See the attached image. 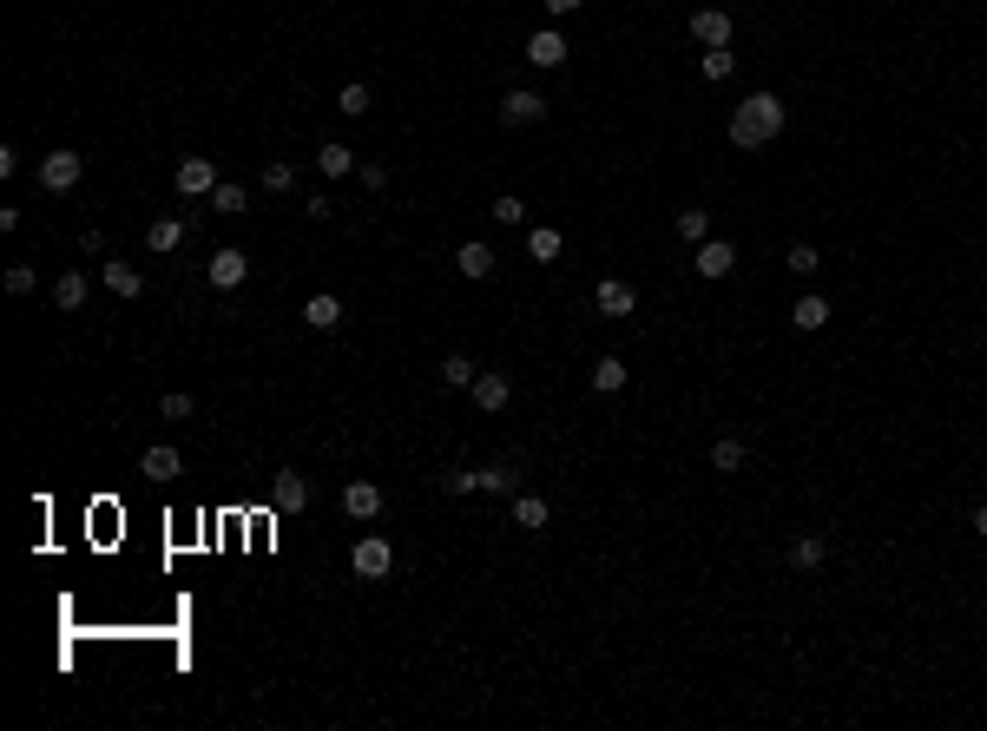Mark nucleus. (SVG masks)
<instances>
[{
  "label": "nucleus",
  "instance_id": "nucleus-7",
  "mask_svg": "<svg viewBox=\"0 0 987 731\" xmlns=\"http://www.w3.org/2000/svg\"><path fill=\"white\" fill-rule=\"evenodd\" d=\"M547 119V99L527 93V86H514V93L501 99V126H540Z\"/></svg>",
  "mask_w": 987,
  "mask_h": 731
},
{
  "label": "nucleus",
  "instance_id": "nucleus-4",
  "mask_svg": "<svg viewBox=\"0 0 987 731\" xmlns=\"http://www.w3.org/2000/svg\"><path fill=\"white\" fill-rule=\"evenodd\" d=\"M172 185H178V198H211V191H218V165L211 159H178Z\"/></svg>",
  "mask_w": 987,
  "mask_h": 731
},
{
  "label": "nucleus",
  "instance_id": "nucleus-30",
  "mask_svg": "<svg viewBox=\"0 0 987 731\" xmlns=\"http://www.w3.org/2000/svg\"><path fill=\"white\" fill-rule=\"evenodd\" d=\"M336 112H349V119H362V112H369V86H362V80H349L343 93H336Z\"/></svg>",
  "mask_w": 987,
  "mask_h": 731
},
{
  "label": "nucleus",
  "instance_id": "nucleus-15",
  "mask_svg": "<svg viewBox=\"0 0 987 731\" xmlns=\"http://www.w3.org/2000/svg\"><path fill=\"white\" fill-rule=\"evenodd\" d=\"M823 560H830V541H823V534H797V541H790V567L797 573H816Z\"/></svg>",
  "mask_w": 987,
  "mask_h": 731
},
{
  "label": "nucleus",
  "instance_id": "nucleus-11",
  "mask_svg": "<svg viewBox=\"0 0 987 731\" xmlns=\"http://www.w3.org/2000/svg\"><path fill=\"white\" fill-rule=\"evenodd\" d=\"M244 277H251V257L237 251V244H224V251L211 257V284H218V290H237Z\"/></svg>",
  "mask_w": 987,
  "mask_h": 731
},
{
  "label": "nucleus",
  "instance_id": "nucleus-33",
  "mask_svg": "<svg viewBox=\"0 0 987 731\" xmlns=\"http://www.w3.org/2000/svg\"><path fill=\"white\" fill-rule=\"evenodd\" d=\"M474 376H481V369H474L468 356H448V363H441V382H448V389H468Z\"/></svg>",
  "mask_w": 987,
  "mask_h": 731
},
{
  "label": "nucleus",
  "instance_id": "nucleus-26",
  "mask_svg": "<svg viewBox=\"0 0 987 731\" xmlns=\"http://www.w3.org/2000/svg\"><path fill=\"white\" fill-rule=\"evenodd\" d=\"M547 514H553V508L540 501V494H514V521H520V527H547Z\"/></svg>",
  "mask_w": 987,
  "mask_h": 731
},
{
  "label": "nucleus",
  "instance_id": "nucleus-28",
  "mask_svg": "<svg viewBox=\"0 0 987 731\" xmlns=\"http://www.w3.org/2000/svg\"><path fill=\"white\" fill-rule=\"evenodd\" d=\"M474 475H481V494H507V501H514V468L494 461V468H474Z\"/></svg>",
  "mask_w": 987,
  "mask_h": 731
},
{
  "label": "nucleus",
  "instance_id": "nucleus-1",
  "mask_svg": "<svg viewBox=\"0 0 987 731\" xmlns=\"http://www.w3.org/2000/svg\"><path fill=\"white\" fill-rule=\"evenodd\" d=\"M784 119H790V112H784V99H777V93H751L744 106L731 112V145H737V152H764V145L784 132Z\"/></svg>",
  "mask_w": 987,
  "mask_h": 731
},
{
  "label": "nucleus",
  "instance_id": "nucleus-38",
  "mask_svg": "<svg viewBox=\"0 0 987 731\" xmlns=\"http://www.w3.org/2000/svg\"><path fill=\"white\" fill-rule=\"evenodd\" d=\"M27 290H33V271L27 264H7V297H27Z\"/></svg>",
  "mask_w": 987,
  "mask_h": 731
},
{
  "label": "nucleus",
  "instance_id": "nucleus-3",
  "mask_svg": "<svg viewBox=\"0 0 987 731\" xmlns=\"http://www.w3.org/2000/svg\"><path fill=\"white\" fill-rule=\"evenodd\" d=\"M310 475H297V468H277V475H270V508L277 514H297V508H310Z\"/></svg>",
  "mask_w": 987,
  "mask_h": 731
},
{
  "label": "nucleus",
  "instance_id": "nucleus-6",
  "mask_svg": "<svg viewBox=\"0 0 987 731\" xmlns=\"http://www.w3.org/2000/svg\"><path fill=\"white\" fill-rule=\"evenodd\" d=\"M79 172H86L79 152H47V159H40V185H47V191H73Z\"/></svg>",
  "mask_w": 987,
  "mask_h": 731
},
{
  "label": "nucleus",
  "instance_id": "nucleus-34",
  "mask_svg": "<svg viewBox=\"0 0 987 731\" xmlns=\"http://www.w3.org/2000/svg\"><path fill=\"white\" fill-rule=\"evenodd\" d=\"M290 185H297V165H290V159H270L264 165V191H290Z\"/></svg>",
  "mask_w": 987,
  "mask_h": 731
},
{
  "label": "nucleus",
  "instance_id": "nucleus-20",
  "mask_svg": "<svg viewBox=\"0 0 987 731\" xmlns=\"http://www.w3.org/2000/svg\"><path fill=\"white\" fill-rule=\"evenodd\" d=\"M790 323H797V330H823V323H830V297H797V310H790Z\"/></svg>",
  "mask_w": 987,
  "mask_h": 731
},
{
  "label": "nucleus",
  "instance_id": "nucleus-25",
  "mask_svg": "<svg viewBox=\"0 0 987 731\" xmlns=\"http://www.w3.org/2000/svg\"><path fill=\"white\" fill-rule=\"evenodd\" d=\"M178 238H185V224H178V218H152V231H145L152 251H178Z\"/></svg>",
  "mask_w": 987,
  "mask_h": 731
},
{
  "label": "nucleus",
  "instance_id": "nucleus-16",
  "mask_svg": "<svg viewBox=\"0 0 987 731\" xmlns=\"http://www.w3.org/2000/svg\"><path fill=\"white\" fill-rule=\"evenodd\" d=\"M316 172H323V178H349V172H356V152H349L343 139L316 145Z\"/></svg>",
  "mask_w": 987,
  "mask_h": 731
},
{
  "label": "nucleus",
  "instance_id": "nucleus-23",
  "mask_svg": "<svg viewBox=\"0 0 987 731\" xmlns=\"http://www.w3.org/2000/svg\"><path fill=\"white\" fill-rule=\"evenodd\" d=\"M106 290H112V297H139L145 277L132 271V264H119V257H112V264H106Z\"/></svg>",
  "mask_w": 987,
  "mask_h": 731
},
{
  "label": "nucleus",
  "instance_id": "nucleus-10",
  "mask_svg": "<svg viewBox=\"0 0 987 731\" xmlns=\"http://www.w3.org/2000/svg\"><path fill=\"white\" fill-rule=\"evenodd\" d=\"M468 396H474V402H481V409H487V415H494V409H507V402H514V382H507V376H501V369H481V376H474V382H468Z\"/></svg>",
  "mask_w": 987,
  "mask_h": 731
},
{
  "label": "nucleus",
  "instance_id": "nucleus-27",
  "mask_svg": "<svg viewBox=\"0 0 987 731\" xmlns=\"http://www.w3.org/2000/svg\"><path fill=\"white\" fill-rule=\"evenodd\" d=\"M53 303H60V310H79V303H86V277H79V271H66L60 284H53Z\"/></svg>",
  "mask_w": 987,
  "mask_h": 731
},
{
  "label": "nucleus",
  "instance_id": "nucleus-37",
  "mask_svg": "<svg viewBox=\"0 0 987 731\" xmlns=\"http://www.w3.org/2000/svg\"><path fill=\"white\" fill-rule=\"evenodd\" d=\"M211 211H244V185H224V178H218V191H211Z\"/></svg>",
  "mask_w": 987,
  "mask_h": 731
},
{
  "label": "nucleus",
  "instance_id": "nucleus-32",
  "mask_svg": "<svg viewBox=\"0 0 987 731\" xmlns=\"http://www.w3.org/2000/svg\"><path fill=\"white\" fill-rule=\"evenodd\" d=\"M784 264H790L797 277H816V271H823V257H816V244H790V257H784Z\"/></svg>",
  "mask_w": 987,
  "mask_h": 731
},
{
  "label": "nucleus",
  "instance_id": "nucleus-22",
  "mask_svg": "<svg viewBox=\"0 0 987 731\" xmlns=\"http://www.w3.org/2000/svg\"><path fill=\"white\" fill-rule=\"evenodd\" d=\"M527 251L540 257V264H553V257L566 251V238H560V231H553V224H533V231H527Z\"/></svg>",
  "mask_w": 987,
  "mask_h": 731
},
{
  "label": "nucleus",
  "instance_id": "nucleus-31",
  "mask_svg": "<svg viewBox=\"0 0 987 731\" xmlns=\"http://www.w3.org/2000/svg\"><path fill=\"white\" fill-rule=\"evenodd\" d=\"M678 238H685V244H705L711 238V218H705V211H678Z\"/></svg>",
  "mask_w": 987,
  "mask_h": 731
},
{
  "label": "nucleus",
  "instance_id": "nucleus-19",
  "mask_svg": "<svg viewBox=\"0 0 987 731\" xmlns=\"http://www.w3.org/2000/svg\"><path fill=\"white\" fill-rule=\"evenodd\" d=\"M455 264H461V277H468V284L494 277V251H487V244H461V251H455Z\"/></svg>",
  "mask_w": 987,
  "mask_h": 731
},
{
  "label": "nucleus",
  "instance_id": "nucleus-12",
  "mask_svg": "<svg viewBox=\"0 0 987 731\" xmlns=\"http://www.w3.org/2000/svg\"><path fill=\"white\" fill-rule=\"evenodd\" d=\"M343 514H349V521H376V514H382V488H376V481H349V488H343Z\"/></svg>",
  "mask_w": 987,
  "mask_h": 731
},
{
  "label": "nucleus",
  "instance_id": "nucleus-13",
  "mask_svg": "<svg viewBox=\"0 0 987 731\" xmlns=\"http://www.w3.org/2000/svg\"><path fill=\"white\" fill-rule=\"evenodd\" d=\"M527 60L547 66V73H553V66H566V33H560V27H540V33L527 40Z\"/></svg>",
  "mask_w": 987,
  "mask_h": 731
},
{
  "label": "nucleus",
  "instance_id": "nucleus-5",
  "mask_svg": "<svg viewBox=\"0 0 987 731\" xmlns=\"http://www.w3.org/2000/svg\"><path fill=\"white\" fill-rule=\"evenodd\" d=\"M691 271H698V277H711V284H718V277H731V271H737L731 238H705V244H698V257H691Z\"/></svg>",
  "mask_w": 987,
  "mask_h": 731
},
{
  "label": "nucleus",
  "instance_id": "nucleus-14",
  "mask_svg": "<svg viewBox=\"0 0 987 731\" xmlns=\"http://www.w3.org/2000/svg\"><path fill=\"white\" fill-rule=\"evenodd\" d=\"M178 468H185V455H178L172 442L145 448V461H139V475H152V481H178Z\"/></svg>",
  "mask_w": 987,
  "mask_h": 731
},
{
  "label": "nucleus",
  "instance_id": "nucleus-39",
  "mask_svg": "<svg viewBox=\"0 0 987 731\" xmlns=\"http://www.w3.org/2000/svg\"><path fill=\"white\" fill-rule=\"evenodd\" d=\"M303 211H310V218H329L336 205H329V191H310V198H303Z\"/></svg>",
  "mask_w": 987,
  "mask_h": 731
},
{
  "label": "nucleus",
  "instance_id": "nucleus-36",
  "mask_svg": "<svg viewBox=\"0 0 987 731\" xmlns=\"http://www.w3.org/2000/svg\"><path fill=\"white\" fill-rule=\"evenodd\" d=\"M191 409H198V402H191V396H185V389H172V396L158 402V415H165V422H185V415H191Z\"/></svg>",
  "mask_w": 987,
  "mask_h": 731
},
{
  "label": "nucleus",
  "instance_id": "nucleus-40",
  "mask_svg": "<svg viewBox=\"0 0 987 731\" xmlns=\"http://www.w3.org/2000/svg\"><path fill=\"white\" fill-rule=\"evenodd\" d=\"M580 7H586V0H547V14H553V20H566V14H580Z\"/></svg>",
  "mask_w": 987,
  "mask_h": 731
},
{
  "label": "nucleus",
  "instance_id": "nucleus-17",
  "mask_svg": "<svg viewBox=\"0 0 987 731\" xmlns=\"http://www.w3.org/2000/svg\"><path fill=\"white\" fill-rule=\"evenodd\" d=\"M303 323H310V330H336V323H343V303L329 297V290H316V297L303 303Z\"/></svg>",
  "mask_w": 987,
  "mask_h": 731
},
{
  "label": "nucleus",
  "instance_id": "nucleus-41",
  "mask_svg": "<svg viewBox=\"0 0 987 731\" xmlns=\"http://www.w3.org/2000/svg\"><path fill=\"white\" fill-rule=\"evenodd\" d=\"M968 527H974V534H981V541H987V501H981V508L968 514Z\"/></svg>",
  "mask_w": 987,
  "mask_h": 731
},
{
  "label": "nucleus",
  "instance_id": "nucleus-24",
  "mask_svg": "<svg viewBox=\"0 0 987 731\" xmlns=\"http://www.w3.org/2000/svg\"><path fill=\"white\" fill-rule=\"evenodd\" d=\"M698 73H705V80H731V73H737V53H731V47H705Z\"/></svg>",
  "mask_w": 987,
  "mask_h": 731
},
{
  "label": "nucleus",
  "instance_id": "nucleus-35",
  "mask_svg": "<svg viewBox=\"0 0 987 731\" xmlns=\"http://www.w3.org/2000/svg\"><path fill=\"white\" fill-rule=\"evenodd\" d=\"M441 494H481V475H474V468H455V475H441Z\"/></svg>",
  "mask_w": 987,
  "mask_h": 731
},
{
  "label": "nucleus",
  "instance_id": "nucleus-8",
  "mask_svg": "<svg viewBox=\"0 0 987 731\" xmlns=\"http://www.w3.org/2000/svg\"><path fill=\"white\" fill-rule=\"evenodd\" d=\"M691 40H698V47H731V14H724V7H698V14H691Z\"/></svg>",
  "mask_w": 987,
  "mask_h": 731
},
{
  "label": "nucleus",
  "instance_id": "nucleus-29",
  "mask_svg": "<svg viewBox=\"0 0 987 731\" xmlns=\"http://www.w3.org/2000/svg\"><path fill=\"white\" fill-rule=\"evenodd\" d=\"M487 218H494V224H527V205H520L514 191H501V198L487 205Z\"/></svg>",
  "mask_w": 987,
  "mask_h": 731
},
{
  "label": "nucleus",
  "instance_id": "nucleus-9",
  "mask_svg": "<svg viewBox=\"0 0 987 731\" xmlns=\"http://www.w3.org/2000/svg\"><path fill=\"white\" fill-rule=\"evenodd\" d=\"M593 303H599V317H632V310H639V290H632L626 277H606V284L593 290Z\"/></svg>",
  "mask_w": 987,
  "mask_h": 731
},
{
  "label": "nucleus",
  "instance_id": "nucleus-2",
  "mask_svg": "<svg viewBox=\"0 0 987 731\" xmlns=\"http://www.w3.org/2000/svg\"><path fill=\"white\" fill-rule=\"evenodd\" d=\"M349 567H356V580H389V567H395V547L382 541V534H362V541L349 547Z\"/></svg>",
  "mask_w": 987,
  "mask_h": 731
},
{
  "label": "nucleus",
  "instance_id": "nucleus-21",
  "mask_svg": "<svg viewBox=\"0 0 987 731\" xmlns=\"http://www.w3.org/2000/svg\"><path fill=\"white\" fill-rule=\"evenodd\" d=\"M593 389L599 396H619V389H626V363H619V356H599L593 363Z\"/></svg>",
  "mask_w": 987,
  "mask_h": 731
},
{
  "label": "nucleus",
  "instance_id": "nucleus-18",
  "mask_svg": "<svg viewBox=\"0 0 987 731\" xmlns=\"http://www.w3.org/2000/svg\"><path fill=\"white\" fill-rule=\"evenodd\" d=\"M744 461H751V448L737 442V435H718V442H711V468H718V475H737Z\"/></svg>",
  "mask_w": 987,
  "mask_h": 731
}]
</instances>
